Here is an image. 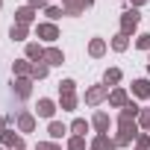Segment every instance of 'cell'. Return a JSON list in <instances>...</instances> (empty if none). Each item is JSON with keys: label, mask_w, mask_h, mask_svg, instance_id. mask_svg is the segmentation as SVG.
<instances>
[{"label": "cell", "mask_w": 150, "mask_h": 150, "mask_svg": "<svg viewBox=\"0 0 150 150\" xmlns=\"http://www.w3.org/2000/svg\"><path fill=\"white\" fill-rule=\"evenodd\" d=\"M38 112H41V115H50V112H53V103H50V100H41V103H38Z\"/></svg>", "instance_id": "6da1fadb"}]
</instances>
